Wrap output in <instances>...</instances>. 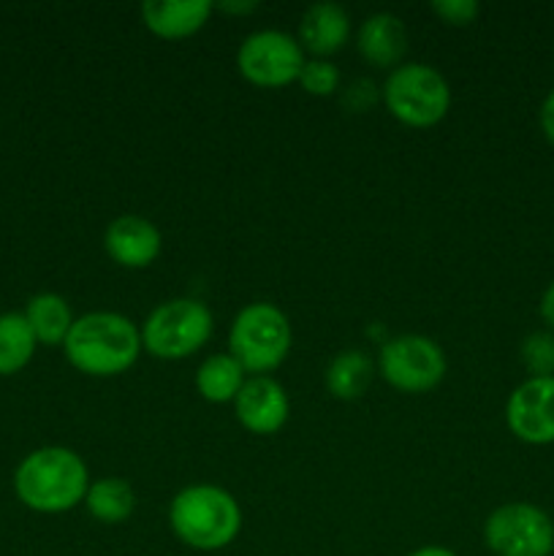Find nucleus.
I'll return each instance as SVG.
<instances>
[{"label":"nucleus","mask_w":554,"mask_h":556,"mask_svg":"<svg viewBox=\"0 0 554 556\" xmlns=\"http://www.w3.org/2000/svg\"><path fill=\"white\" fill-rule=\"evenodd\" d=\"M90 472L76 451L49 445L27 454L14 472V492L36 514H65L85 503Z\"/></svg>","instance_id":"1"},{"label":"nucleus","mask_w":554,"mask_h":556,"mask_svg":"<svg viewBox=\"0 0 554 556\" xmlns=\"http://www.w3.org/2000/svg\"><path fill=\"white\" fill-rule=\"evenodd\" d=\"M65 358L81 375L114 378L128 372L141 353V331L119 313H87L74 320L63 342Z\"/></svg>","instance_id":"2"},{"label":"nucleus","mask_w":554,"mask_h":556,"mask_svg":"<svg viewBox=\"0 0 554 556\" xmlns=\"http://www.w3.org/2000/svg\"><path fill=\"white\" fill-rule=\"evenodd\" d=\"M168 527L188 548L221 552L237 541L242 530V510L226 489L199 483L188 486L168 505Z\"/></svg>","instance_id":"3"},{"label":"nucleus","mask_w":554,"mask_h":556,"mask_svg":"<svg viewBox=\"0 0 554 556\" xmlns=\"http://www.w3.org/2000/svg\"><path fill=\"white\" fill-rule=\"evenodd\" d=\"M291 351V324L286 313L269 302H255L239 309L228 331V353L244 372L266 375L280 367Z\"/></svg>","instance_id":"4"},{"label":"nucleus","mask_w":554,"mask_h":556,"mask_svg":"<svg viewBox=\"0 0 554 556\" xmlns=\"http://www.w3.org/2000/svg\"><path fill=\"white\" fill-rule=\"evenodd\" d=\"M141 331V351L155 358L177 362L193 356L212 337V313L199 299H172L147 315Z\"/></svg>","instance_id":"5"},{"label":"nucleus","mask_w":554,"mask_h":556,"mask_svg":"<svg viewBox=\"0 0 554 556\" xmlns=\"http://www.w3.org/2000/svg\"><path fill=\"white\" fill-rule=\"evenodd\" d=\"M386 109L407 128H432L449 114L451 87L427 63H402L383 85Z\"/></svg>","instance_id":"6"},{"label":"nucleus","mask_w":554,"mask_h":556,"mask_svg":"<svg viewBox=\"0 0 554 556\" xmlns=\"http://www.w3.org/2000/svg\"><path fill=\"white\" fill-rule=\"evenodd\" d=\"M483 543L494 556H549L554 521L530 503H505L483 521Z\"/></svg>","instance_id":"7"},{"label":"nucleus","mask_w":554,"mask_h":556,"mask_svg":"<svg viewBox=\"0 0 554 556\" xmlns=\"http://www.w3.org/2000/svg\"><path fill=\"white\" fill-rule=\"evenodd\" d=\"M378 369L391 389L402 394H427L445 378V353L435 340L402 334L380 348Z\"/></svg>","instance_id":"8"},{"label":"nucleus","mask_w":554,"mask_h":556,"mask_svg":"<svg viewBox=\"0 0 554 556\" xmlns=\"http://www.w3.org/2000/svg\"><path fill=\"white\" fill-rule=\"evenodd\" d=\"M304 65V49L299 38L282 30H259L250 33L237 49V68L250 85L286 87L299 79Z\"/></svg>","instance_id":"9"},{"label":"nucleus","mask_w":554,"mask_h":556,"mask_svg":"<svg viewBox=\"0 0 554 556\" xmlns=\"http://www.w3.org/2000/svg\"><path fill=\"white\" fill-rule=\"evenodd\" d=\"M511 434L527 445L554 443V378H527L505 402Z\"/></svg>","instance_id":"10"},{"label":"nucleus","mask_w":554,"mask_h":556,"mask_svg":"<svg viewBox=\"0 0 554 556\" xmlns=\"http://www.w3.org/2000/svg\"><path fill=\"white\" fill-rule=\"evenodd\" d=\"M288 394L269 375H253L244 380L242 391L234 400L237 421L253 434H275L288 421Z\"/></svg>","instance_id":"11"},{"label":"nucleus","mask_w":554,"mask_h":556,"mask_svg":"<svg viewBox=\"0 0 554 556\" xmlns=\"http://www.w3.org/2000/svg\"><path fill=\"white\" fill-rule=\"evenodd\" d=\"M161 231L141 215H123L109 223L103 248L109 258L125 269H147L161 255Z\"/></svg>","instance_id":"12"},{"label":"nucleus","mask_w":554,"mask_h":556,"mask_svg":"<svg viewBox=\"0 0 554 556\" xmlns=\"http://www.w3.org/2000/svg\"><path fill=\"white\" fill-rule=\"evenodd\" d=\"M358 54L375 68H400L407 54V27L405 22L389 11L367 16L356 36Z\"/></svg>","instance_id":"13"},{"label":"nucleus","mask_w":554,"mask_h":556,"mask_svg":"<svg viewBox=\"0 0 554 556\" xmlns=\"http://www.w3.org/2000/svg\"><path fill=\"white\" fill-rule=\"evenodd\" d=\"M215 5L206 0H147L141 3V22L158 38H188L199 33L210 20Z\"/></svg>","instance_id":"14"},{"label":"nucleus","mask_w":554,"mask_h":556,"mask_svg":"<svg viewBox=\"0 0 554 556\" xmlns=\"http://www.w3.org/2000/svg\"><path fill=\"white\" fill-rule=\"evenodd\" d=\"M351 36V16L337 3H313L299 22V43L315 58L340 52Z\"/></svg>","instance_id":"15"},{"label":"nucleus","mask_w":554,"mask_h":556,"mask_svg":"<svg viewBox=\"0 0 554 556\" xmlns=\"http://www.w3.org/2000/svg\"><path fill=\"white\" fill-rule=\"evenodd\" d=\"M375 375V364L373 358L367 356L364 351H342L331 358V364L326 367V389L335 400L351 402L358 400L364 391L369 389Z\"/></svg>","instance_id":"16"},{"label":"nucleus","mask_w":554,"mask_h":556,"mask_svg":"<svg viewBox=\"0 0 554 556\" xmlns=\"http://www.w3.org/2000/svg\"><path fill=\"white\" fill-rule=\"evenodd\" d=\"M244 375L248 372L231 353H215L196 369V389L212 405H226L242 391Z\"/></svg>","instance_id":"17"},{"label":"nucleus","mask_w":554,"mask_h":556,"mask_svg":"<svg viewBox=\"0 0 554 556\" xmlns=\"http://www.w3.org/2000/svg\"><path fill=\"white\" fill-rule=\"evenodd\" d=\"M22 315L27 318V326H30L36 342H41V345H63L76 320L71 315L68 302L58 296V293H38V296H33Z\"/></svg>","instance_id":"18"},{"label":"nucleus","mask_w":554,"mask_h":556,"mask_svg":"<svg viewBox=\"0 0 554 556\" xmlns=\"http://www.w3.org/2000/svg\"><path fill=\"white\" fill-rule=\"evenodd\" d=\"M85 505L92 519L101 525H123L134 516L136 494L123 478H101V481L90 483Z\"/></svg>","instance_id":"19"},{"label":"nucleus","mask_w":554,"mask_h":556,"mask_svg":"<svg viewBox=\"0 0 554 556\" xmlns=\"http://www.w3.org/2000/svg\"><path fill=\"white\" fill-rule=\"evenodd\" d=\"M36 337H33L27 318L22 313L0 315V375H16L30 364L36 353Z\"/></svg>","instance_id":"20"},{"label":"nucleus","mask_w":554,"mask_h":556,"mask_svg":"<svg viewBox=\"0 0 554 556\" xmlns=\"http://www.w3.org/2000/svg\"><path fill=\"white\" fill-rule=\"evenodd\" d=\"M521 364L530 378H554V334L552 331H532L521 342Z\"/></svg>","instance_id":"21"},{"label":"nucleus","mask_w":554,"mask_h":556,"mask_svg":"<svg viewBox=\"0 0 554 556\" xmlns=\"http://www.w3.org/2000/svg\"><path fill=\"white\" fill-rule=\"evenodd\" d=\"M297 81L302 85L304 92H310V96L326 98L331 96V92H337V87H340V71H337V65L329 63V60L313 58L304 60L302 74H299Z\"/></svg>","instance_id":"22"},{"label":"nucleus","mask_w":554,"mask_h":556,"mask_svg":"<svg viewBox=\"0 0 554 556\" xmlns=\"http://www.w3.org/2000/svg\"><path fill=\"white\" fill-rule=\"evenodd\" d=\"M432 11L445 22V25L465 27L470 22H476L481 5L476 0H435Z\"/></svg>","instance_id":"23"},{"label":"nucleus","mask_w":554,"mask_h":556,"mask_svg":"<svg viewBox=\"0 0 554 556\" xmlns=\"http://www.w3.org/2000/svg\"><path fill=\"white\" fill-rule=\"evenodd\" d=\"M345 103L353 109V112H367L375 103V85L369 79H358L348 87Z\"/></svg>","instance_id":"24"},{"label":"nucleus","mask_w":554,"mask_h":556,"mask_svg":"<svg viewBox=\"0 0 554 556\" xmlns=\"http://www.w3.org/2000/svg\"><path fill=\"white\" fill-rule=\"evenodd\" d=\"M538 119H541V130L549 141L554 144V90L543 98L541 112H538Z\"/></svg>","instance_id":"25"},{"label":"nucleus","mask_w":554,"mask_h":556,"mask_svg":"<svg viewBox=\"0 0 554 556\" xmlns=\"http://www.w3.org/2000/svg\"><path fill=\"white\" fill-rule=\"evenodd\" d=\"M538 309H541L543 324H546L549 331H552V334H554V282L546 288V291H543L541 304H538Z\"/></svg>","instance_id":"26"},{"label":"nucleus","mask_w":554,"mask_h":556,"mask_svg":"<svg viewBox=\"0 0 554 556\" xmlns=\"http://www.w3.org/2000/svg\"><path fill=\"white\" fill-rule=\"evenodd\" d=\"M215 9L226 11V14H250V11L259 9V3H255V0H244V3H237V0H234V3H217Z\"/></svg>","instance_id":"27"},{"label":"nucleus","mask_w":554,"mask_h":556,"mask_svg":"<svg viewBox=\"0 0 554 556\" xmlns=\"http://www.w3.org/2000/svg\"><path fill=\"white\" fill-rule=\"evenodd\" d=\"M407 556H459V554H454L451 548H443V546H424V548H416V552Z\"/></svg>","instance_id":"28"}]
</instances>
